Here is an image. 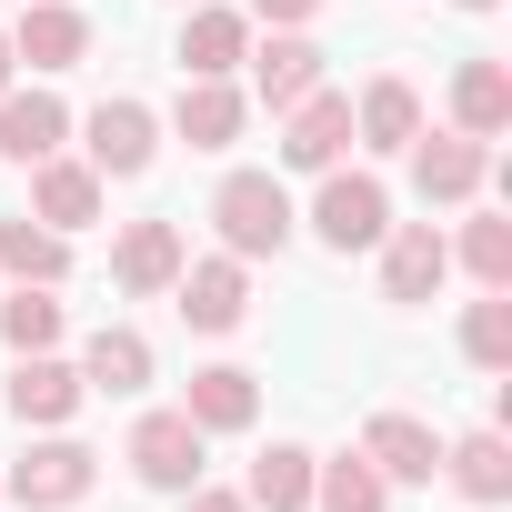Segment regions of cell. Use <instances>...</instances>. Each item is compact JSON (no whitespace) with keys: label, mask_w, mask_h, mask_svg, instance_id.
I'll return each instance as SVG.
<instances>
[{"label":"cell","mask_w":512,"mask_h":512,"mask_svg":"<svg viewBox=\"0 0 512 512\" xmlns=\"http://www.w3.org/2000/svg\"><path fill=\"white\" fill-rule=\"evenodd\" d=\"M362 462L402 492V482H432V472H442V442H432V422H412V412H372V422H362Z\"/></svg>","instance_id":"obj_10"},{"label":"cell","mask_w":512,"mask_h":512,"mask_svg":"<svg viewBox=\"0 0 512 512\" xmlns=\"http://www.w3.org/2000/svg\"><path fill=\"white\" fill-rule=\"evenodd\" d=\"M241 502H251V512H312V452H302V442H272L262 462H251Z\"/></svg>","instance_id":"obj_23"},{"label":"cell","mask_w":512,"mask_h":512,"mask_svg":"<svg viewBox=\"0 0 512 512\" xmlns=\"http://www.w3.org/2000/svg\"><path fill=\"white\" fill-rule=\"evenodd\" d=\"M241 11H251V21H272V31H292V21L322 11V0H241Z\"/></svg>","instance_id":"obj_30"},{"label":"cell","mask_w":512,"mask_h":512,"mask_svg":"<svg viewBox=\"0 0 512 512\" xmlns=\"http://www.w3.org/2000/svg\"><path fill=\"white\" fill-rule=\"evenodd\" d=\"M0 402H11V422H71L91 392H81V372L71 362H51V352H21V372H11V392H0Z\"/></svg>","instance_id":"obj_15"},{"label":"cell","mask_w":512,"mask_h":512,"mask_svg":"<svg viewBox=\"0 0 512 512\" xmlns=\"http://www.w3.org/2000/svg\"><path fill=\"white\" fill-rule=\"evenodd\" d=\"M201 442H211V432H201L181 402H171V412H141V422H131V472H141L151 492H191V482H201Z\"/></svg>","instance_id":"obj_3"},{"label":"cell","mask_w":512,"mask_h":512,"mask_svg":"<svg viewBox=\"0 0 512 512\" xmlns=\"http://www.w3.org/2000/svg\"><path fill=\"white\" fill-rule=\"evenodd\" d=\"M342 141H352V101H342V91H302V101L282 111V161H292V171H332Z\"/></svg>","instance_id":"obj_8"},{"label":"cell","mask_w":512,"mask_h":512,"mask_svg":"<svg viewBox=\"0 0 512 512\" xmlns=\"http://www.w3.org/2000/svg\"><path fill=\"white\" fill-rule=\"evenodd\" d=\"M462 11H492V0H462Z\"/></svg>","instance_id":"obj_33"},{"label":"cell","mask_w":512,"mask_h":512,"mask_svg":"<svg viewBox=\"0 0 512 512\" xmlns=\"http://www.w3.org/2000/svg\"><path fill=\"white\" fill-rule=\"evenodd\" d=\"M181 512H251V502H241V492H211V482H191V502H181Z\"/></svg>","instance_id":"obj_31"},{"label":"cell","mask_w":512,"mask_h":512,"mask_svg":"<svg viewBox=\"0 0 512 512\" xmlns=\"http://www.w3.org/2000/svg\"><path fill=\"white\" fill-rule=\"evenodd\" d=\"M241 121H251V101H241L231 81H181V101H171V131H181L191 151H231Z\"/></svg>","instance_id":"obj_17"},{"label":"cell","mask_w":512,"mask_h":512,"mask_svg":"<svg viewBox=\"0 0 512 512\" xmlns=\"http://www.w3.org/2000/svg\"><path fill=\"white\" fill-rule=\"evenodd\" d=\"M502 121H512V71H502V61H462V71H452V131L492 141Z\"/></svg>","instance_id":"obj_21"},{"label":"cell","mask_w":512,"mask_h":512,"mask_svg":"<svg viewBox=\"0 0 512 512\" xmlns=\"http://www.w3.org/2000/svg\"><path fill=\"white\" fill-rule=\"evenodd\" d=\"M0 272H11V282H61L71 272V241L51 221H0Z\"/></svg>","instance_id":"obj_26"},{"label":"cell","mask_w":512,"mask_h":512,"mask_svg":"<svg viewBox=\"0 0 512 512\" xmlns=\"http://www.w3.org/2000/svg\"><path fill=\"white\" fill-rule=\"evenodd\" d=\"M462 262H472L482 292H512V221H502V211H472V221H462Z\"/></svg>","instance_id":"obj_28"},{"label":"cell","mask_w":512,"mask_h":512,"mask_svg":"<svg viewBox=\"0 0 512 512\" xmlns=\"http://www.w3.org/2000/svg\"><path fill=\"white\" fill-rule=\"evenodd\" d=\"M251 61V11H211L191 0V31H181V81H231Z\"/></svg>","instance_id":"obj_11"},{"label":"cell","mask_w":512,"mask_h":512,"mask_svg":"<svg viewBox=\"0 0 512 512\" xmlns=\"http://www.w3.org/2000/svg\"><path fill=\"white\" fill-rule=\"evenodd\" d=\"M312 512H392V482H382L362 452H342V462H312Z\"/></svg>","instance_id":"obj_25"},{"label":"cell","mask_w":512,"mask_h":512,"mask_svg":"<svg viewBox=\"0 0 512 512\" xmlns=\"http://www.w3.org/2000/svg\"><path fill=\"white\" fill-rule=\"evenodd\" d=\"M352 131H362L372 151H412V141H422V91H412V81H372V91L352 101Z\"/></svg>","instance_id":"obj_22"},{"label":"cell","mask_w":512,"mask_h":512,"mask_svg":"<svg viewBox=\"0 0 512 512\" xmlns=\"http://www.w3.org/2000/svg\"><path fill=\"white\" fill-rule=\"evenodd\" d=\"M171 302H181L191 332H241V312H251V272L231 262V251H211V262H181Z\"/></svg>","instance_id":"obj_4"},{"label":"cell","mask_w":512,"mask_h":512,"mask_svg":"<svg viewBox=\"0 0 512 512\" xmlns=\"http://www.w3.org/2000/svg\"><path fill=\"white\" fill-rule=\"evenodd\" d=\"M251 91H262L272 111H292L302 91H322V51H312L302 31H272L262 51H251Z\"/></svg>","instance_id":"obj_19"},{"label":"cell","mask_w":512,"mask_h":512,"mask_svg":"<svg viewBox=\"0 0 512 512\" xmlns=\"http://www.w3.org/2000/svg\"><path fill=\"white\" fill-rule=\"evenodd\" d=\"M11 71H21V61H11V31H0V91H11Z\"/></svg>","instance_id":"obj_32"},{"label":"cell","mask_w":512,"mask_h":512,"mask_svg":"<svg viewBox=\"0 0 512 512\" xmlns=\"http://www.w3.org/2000/svg\"><path fill=\"white\" fill-rule=\"evenodd\" d=\"M181 262H191V251H181V221H131V231L111 241V282H121V292H171Z\"/></svg>","instance_id":"obj_13"},{"label":"cell","mask_w":512,"mask_h":512,"mask_svg":"<svg viewBox=\"0 0 512 512\" xmlns=\"http://www.w3.org/2000/svg\"><path fill=\"white\" fill-rule=\"evenodd\" d=\"M81 51H91V21L71 11V0H31L21 31H11V61H31V71H71Z\"/></svg>","instance_id":"obj_16"},{"label":"cell","mask_w":512,"mask_h":512,"mask_svg":"<svg viewBox=\"0 0 512 512\" xmlns=\"http://www.w3.org/2000/svg\"><path fill=\"white\" fill-rule=\"evenodd\" d=\"M211 221H221V251L231 262H272V251L292 241V191L272 171H231L211 191Z\"/></svg>","instance_id":"obj_1"},{"label":"cell","mask_w":512,"mask_h":512,"mask_svg":"<svg viewBox=\"0 0 512 512\" xmlns=\"http://www.w3.org/2000/svg\"><path fill=\"white\" fill-rule=\"evenodd\" d=\"M442 472H452V492L462 502H512V452H502V432H462V442H442Z\"/></svg>","instance_id":"obj_20"},{"label":"cell","mask_w":512,"mask_h":512,"mask_svg":"<svg viewBox=\"0 0 512 512\" xmlns=\"http://www.w3.org/2000/svg\"><path fill=\"white\" fill-rule=\"evenodd\" d=\"M181 412H191L201 432H251V422H262V382H251L241 362H211V372L181 382Z\"/></svg>","instance_id":"obj_14"},{"label":"cell","mask_w":512,"mask_h":512,"mask_svg":"<svg viewBox=\"0 0 512 512\" xmlns=\"http://www.w3.org/2000/svg\"><path fill=\"white\" fill-rule=\"evenodd\" d=\"M91 452L81 442H31V462H11V472H0V492H11V502H31V512H71L81 492H91Z\"/></svg>","instance_id":"obj_5"},{"label":"cell","mask_w":512,"mask_h":512,"mask_svg":"<svg viewBox=\"0 0 512 512\" xmlns=\"http://www.w3.org/2000/svg\"><path fill=\"white\" fill-rule=\"evenodd\" d=\"M412 181H422V201H472V191L492 181V141L432 131V141H412Z\"/></svg>","instance_id":"obj_9"},{"label":"cell","mask_w":512,"mask_h":512,"mask_svg":"<svg viewBox=\"0 0 512 512\" xmlns=\"http://www.w3.org/2000/svg\"><path fill=\"white\" fill-rule=\"evenodd\" d=\"M31 221H51L61 241H71L81 221H101V171H91V161H61V151L31 161Z\"/></svg>","instance_id":"obj_12"},{"label":"cell","mask_w":512,"mask_h":512,"mask_svg":"<svg viewBox=\"0 0 512 512\" xmlns=\"http://www.w3.org/2000/svg\"><path fill=\"white\" fill-rule=\"evenodd\" d=\"M151 382V342L141 332H91V352H81V392H141Z\"/></svg>","instance_id":"obj_24"},{"label":"cell","mask_w":512,"mask_h":512,"mask_svg":"<svg viewBox=\"0 0 512 512\" xmlns=\"http://www.w3.org/2000/svg\"><path fill=\"white\" fill-rule=\"evenodd\" d=\"M0 342H11V352H61V302H51V282H21L11 302H0Z\"/></svg>","instance_id":"obj_27"},{"label":"cell","mask_w":512,"mask_h":512,"mask_svg":"<svg viewBox=\"0 0 512 512\" xmlns=\"http://www.w3.org/2000/svg\"><path fill=\"white\" fill-rule=\"evenodd\" d=\"M61 141H71V111H61L51 91H0V151H11L21 171H31V161H51Z\"/></svg>","instance_id":"obj_18"},{"label":"cell","mask_w":512,"mask_h":512,"mask_svg":"<svg viewBox=\"0 0 512 512\" xmlns=\"http://www.w3.org/2000/svg\"><path fill=\"white\" fill-rule=\"evenodd\" d=\"M462 352H472L482 372H512V292H482V302L462 312Z\"/></svg>","instance_id":"obj_29"},{"label":"cell","mask_w":512,"mask_h":512,"mask_svg":"<svg viewBox=\"0 0 512 512\" xmlns=\"http://www.w3.org/2000/svg\"><path fill=\"white\" fill-rule=\"evenodd\" d=\"M442 272H452V241H442L432 221L382 231V302H432V292H442Z\"/></svg>","instance_id":"obj_7"},{"label":"cell","mask_w":512,"mask_h":512,"mask_svg":"<svg viewBox=\"0 0 512 512\" xmlns=\"http://www.w3.org/2000/svg\"><path fill=\"white\" fill-rule=\"evenodd\" d=\"M81 151H91V171H101V181H131V171H151L161 121H151L141 101H101V111L81 121Z\"/></svg>","instance_id":"obj_6"},{"label":"cell","mask_w":512,"mask_h":512,"mask_svg":"<svg viewBox=\"0 0 512 512\" xmlns=\"http://www.w3.org/2000/svg\"><path fill=\"white\" fill-rule=\"evenodd\" d=\"M312 231L332 241V251H372L382 231H392V191L372 181V171H322V191H312Z\"/></svg>","instance_id":"obj_2"}]
</instances>
